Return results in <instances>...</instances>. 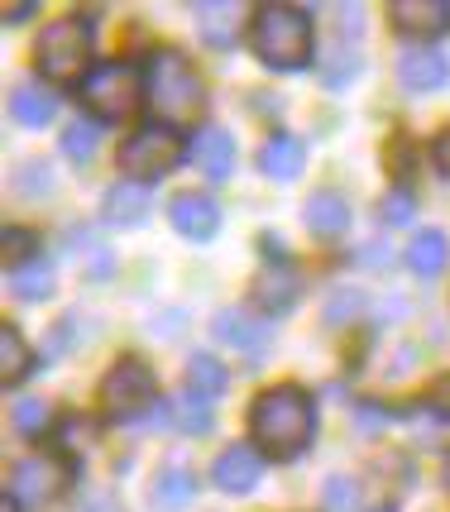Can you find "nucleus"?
Masks as SVG:
<instances>
[{"label": "nucleus", "mask_w": 450, "mask_h": 512, "mask_svg": "<svg viewBox=\"0 0 450 512\" xmlns=\"http://www.w3.org/2000/svg\"><path fill=\"white\" fill-rule=\"evenodd\" d=\"M10 115L20 125H29V130H44L48 120L58 115V96L48 87H39V82H20V87L10 91Z\"/></svg>", "instance_id": "nucleus-19"}, {"label": "nucleus", "mask_w": 450, "mask_h": 512, "mask_svg": "<svg viewBox=\"0 0 450 512\" xmlns=\"http://www.w3.org/2000/svg\"><path fill=\"white\" fill-rule=\"evenodd\" d=\"M446 77H450V67H446V58H441L436 48L412 44V48L398 53V82H403L407 91H436Z\"/></svg>", "instance_id": "nucleus-13"}, {"label": "nucleus", "mask_w": 450, "mask_h": 512, "mask_svg": "<svg viewBox=\"0 0 450 512\" xmlns=\"http://www.w3.org/2000/svg\"><path fill=\"white\" fill-rule=\"evenodd\" d=\"M187 388H192V393H202L206 402L221 398L225 388H230V369H225L221 359H211V355H192V364H187Z\"/></svg>", "instance_id": "nucleus-25"}, {"label": "nucleus", "mask_w": 450, "mask_h": 512, "mask_svg": "<svg viewBox=\"0 0 450 512\" xmlns=\"http://www.w3.org/2000/svg\"><path fill=\"white\" fill-rule=\"evenodd\" d=\"M302 163H307V149H302V139H293V134H273L269 144L259 149V173L273 182L302 178Z\"/></svg>", "instance_id": "nucleus-16"}, {"label": "nucleus", "mask_w": 450, "mask_h": 512, "mask_svg": "<svg viewBox=\"0 0 450 512\" xmlns=\"http://www.w3.org/2000/svg\"><path fill=\"white\" fill-rule=\"evenodd\" d=\"M326 503H331L336 512L355 508V489H350V479H331V484H326Z\"/></svg>", "instance_id": "nucleus-33"}, {"label": "nucleus", "mask_w": 450, "mask_h": 512, "mask_svg": "<svg viewBox=\"0 0 450 512\" xmlns=\"http://www.w3.org/2000/svg\"><path fill=\"white\" fill-rule=\"evenodd\" d=\"M302 221H307L316 240H336V235L350 230V201L340 192H312L307 206H302Z\"/></svg>", "instance_id": "nucleus-15"}, {"label": "nucleus", "mask_w": 450, "mask_h": 512, "mask_svg": "<svg viewBox=\"0 0 450 512\" xmlns=\"http://www.w3.org/2000/svg\"><path fill=\"white\" fill-rule=\"evenodd\" d=\"M63 441H68V450L77 455V450H82V446L91 441V426H87V422H77V417H68V422H63Z\"/></svg>", "instance_id": "nucleus-34"}, {"label": "nucleus", "mask_w": 450, "mask_h": 512, "mask_svg": "<svg viewBox=\"0 0 450 512\" xmlns=\"http://www.w3.org/2000/svg\"><path fill=\"white\" fill-rule=\"evenodd\" d=\"M15 187H20V197H48L53 192V168L48 163H24Z\"/></svg>", "instance_id": "nucleus-30"}, {"label": "nucleus", "mask_w": 450, "mask_h": 512, "mask_svg": "<svg viewBox=\"0 0 450 512\" xmlns=\"http://www.w3.org/2000/svg\"><path fill=\"white\" fill-rule=\"evenodd\" d=\"M197 29L211 48H230L240 39V5H225V0H202L197 10Z\"/></svg>", "instance_id": "nucleus-18"}, {"label": "nucleus", "mask_w": 450, "mask_h": 512, "mask_svg": "<svg viewBox=\"0 0 450 512\" xmlns=\"http://www.w3.org/2000/svg\"><path fill=\"white\" fill-rule=\"evenodd\" d=\"M259 474H264V455L254 446H230L216 455V465H211V484L221 493H249L259 484Z\"/></svg>", "instance_id": "nucleus-11"}, {"label": "nucleus", "mask_w": 450, "mask_h": 512, "mask_svg": "<svg viewBox=\"0 0 450 512\" xmlns=\"http://www.w3.org/2000/svg\"><path fill=\"white\" fill-rule=\"evenodd\" d=\"M431 412H436V417H441V422H450V374L441 383H436V388H431Z\"/></svg>", "instance_id": "nucleus-35"}, {"label": "nucleus", "mask_w": 450, "mask_h": 512, "mask_svg": "<svg viewBox=\"0 0 450 512\" xmlns=\"http://www.w3.org/2000/svg\"><path fill=\"white\" fill-rule=\"evenodd\" d=\"M34 63L48 82H82L91 67V24L87 20H53L44 24L39 44H34Z\"/></svg>", "instance_id": "nucleus-4"}, {"label": "nucleus", "mask_w": 450, "mask_h": 512, "mask_svg": "<svg viewBox=\"0 0 450 512\" xmlns=\"http://www.w3.org/2000/svg\"><path fill=\"white\" fill-rule=\"evenodd\" d=\"M254 292H259V307H264V312H288V307H297V297H302V278L283 264L264 268L259 283H254Z\"/></svg>", "instance_id": "nucleus-22"}, {"label": "nucleus", "mask_w": 450, "mask_h": 512, "mask_svg": "<svg viewBox=\"0 0 450 512\" xmlns=\"http://www.w3.org/2000/svg\"><path fill=\"white\" fill-rule=\"evenodd\" d=\"M0 512H15V508H0Z\"/></svg>", "instance_id": "nucleus-39"}, {"label": "nucleus", "mask_w": 450, "mask_h": 512, "mask_svg": "<svg viewBox=\"0 0 450 512\" xmlns=\"http://www.w3.org/2000/svg\"><path fill=\"white\" fill-rule=\"evenodd\" d=\"M10 288H15L20 302H39V297H48V288H53V264H48L44 254L29 259V264H20L15 273H10Z\"/></svg>", "instance_id": "nucleus-26"}, {"label": "nucleus", "mask_w": 450, "mask_h": 512, "mask_svg": "<svg viewBox=\"0 0 450 512\" xmlns=\"http://www.w3.org/2000/svg\"><path fill=\"white\" fill-rule=\"evenodd\" d=\"M383 512H388V508H383Z\"/></svg>", "instance_id": "nucleus-40"}, {"label": "nucleus", "mask_w": 450, "mask_h": 512, "mask_svg": "<svg viewBox=\"0 0 450 512\" xmlns=\"http://www.w3.org/2000/svg\"><path fill=\"white\" fill-rule=\"evenodd\" d=\"M63 489H68V469L53 455H24L20 465L10 469V498L24 503V508H44Z\"/></svg>", "instance_id": "nucleus-8"}, {"label": "nucleus", "mask_w": 450, "mask_h": 512, "mask_svg": "<svg viewBox=\"0 0 450 512\" xmlns=\"http://www.w3.org/2000/svg\"><path fill=\"white\" fill-rule=\"evenodd\" d=\"M412 211H417V206H412V197H407V192H388V197L379 201L383 225H407V221H412Z\"/></svg>", "instance_id": "nucleus-32"}, {"label": "nucleus", "mask_w": 450, "mask_h": 512, "mask_svg": "<svg viewBox=\"0 0 450 512\" xmlns=\"http://www.w3.org/2000/svg\"><path fill=\"white\" fill-rule=\"evenodd\" d=\"M96 149H101V125L96 120H72L68 130H63V154L72 163H91Z\"/></svg>", "instance_id": "nucleus-27"}, {"label": "nucleus", "mask_w": 450, "mask_h": 512, "mask_svg": "<svg viewBox=\"0 0 450 512\" xmlns=\"http://www.w3.org/2000/svg\"><path fill=\"white\" fill-rule=\"evenodd\" d=\"M192 163H197L211 182H230V173H235V139L225 130H216V125L197 130V139H192Z\"/></svg>", "instance_id": "nucleus-14"}, {"label": "nucleus", "mask_w": 450, "mask_h": 512, "mask_svg": "<svg viewBox=\"0 0 450 512\" xmlns=\"http://www.w3.org/2000/svg\"><path fill=\"white\" fill-rule=\"evenodd\" d=\"M249 44L259 53V63L269 67H307L312 63V20L297 5H264L249 24Z\"/></svg>", "instance_id": "nucleus-3"}, {"label": "nucleus", "mask_w": 450, "mask_h": 512, "mask_svg": "<svg viewBox=\"0 0 450 512\" xmlns=\"http://www.w3.org/2000/svg\"><path fill=\"white\" fill-rule=\"evenodd\" d=\"M441 484L450 489V455H446V465H441Z\"/></svg>", "instance_id": "nucleus-38"}, {"label": "nucleus", "mask_w": 450, "mask_h": 512, "mask_svg": "<svg viewBox=\"0 0 450 512\" xmlns=\"http://www.w3.org/2000/svg\"><path fill=\"white\" fill-rule=\"evenodd\" d=\"M364 312V297L355 288H336L331 292V302H326V321L331 326H340V321H350V316Z\"/></svg>", "instance_id": "nucleus-31"}, {"label": "nucleus", "mask_w": 450, "mask_h": 512, "mask_svg": "<svg viewBox=\"0 0 450 512\" xmlns=\"http://www.w3.org/2000/svg\"><path fill=\"white\" fill-rule=\"evenodd\" d=\"M29 369H34V350L24 345V335L15 326H0V379L20 383L29 379Z\"/></svg>", "instance_id": "nucleus-23"}, {"label": "nucleus", "mask_w": 450, "mask_h": 512, "mask_svg": "<svg viewBox=\"0 0 450 512\" xmlns=\"http://www.w3.org/2000/svg\"><path fill=\"white\" fill-rule=\"evenodd\" d=\"M450 264V240L446 230H417L412 235V245H407V268L417 273V278H441Z\"/></svg>", "instance_id": "nucleus-17"}, {"label": "nucleus", "mask_w": 450, "mask_h": 512, "mask_svg": "<svg viewBox=\"0 0 450 512\" xmlns=\"http://www.w3.org/2000/svg\"><path fill=\"white\" fill-rule=\"evenodd\" d=\"M192 493H197V474L187 465H163L154 479V493H149V503L158 512H178L192 503Z\"/></svg>", "instance_id": "nucleus-21"}, {"label": "nucleus", "mask_w": 450, "mask_h": 512, "mask_svg": "<svg viewBox=\"0 0 450 512\" xmlns=\"http://www.w3.org/2000/svg\"><path fill=\"white\" fill-rule=\"evenodd\" d=\"M388 24L403 29L407 39H436L450 29V5L446 0H393L388 5Z\"/></svg>", "instance_id": "nucleus-9"}, {"label": "nucleus", "mask_w": 450, "mask_h": 512, "mask_svg": "<svg viewBox=\"0 0 450 512\" xmlns=\"http://www.w3.org/2000/svg\"><path fill=\"white\" fill-rule=\"evenodd\" d=\"M216 335H221L225 345H235V350H245V355H264L273 345V326L269 321H259V316L240 312V307H225V312H216Z\"/></svg>", "instance_id": "nucleus-12"}, {"label": "nucleus", "mask_w": 450, "mask_h": 512, "mask_svg": "<svg viewBox=\"0 0 450 512\" xmlns=\"http://www.w3.org/2000/svg\"><path fill=\"white\" fill-rule=\"evenodd\" d=\"M249 431H254V441L269 450L273 460H297L316 436L312 393L297 388V383H278L269 393H259L254 412H249Z\"/></svg>", "instance_id": "nucleus-1"}, {"label": "nucleus", "mask_w": 450, "mask_h": 512, "mask_svg": "<svg viewBox=\"0 0 450 512\" xmlns=\"http://www.w3.org/2000/svg\"><path fill=\"white\" fill-rule=\"evenodd\" d=\"M144 91L154 115L173 130V125H192L206 106V82L202 72L182 58L178 48H158L149 67H144Z\"/></svg>", "instance_id": "nucleus-2"}, {"label": "nucleus", "mask_w": 450, "mask_h": 512, "mask_svg": "<svg viewBox=\"0 0 450 512\" xmlns=\"http://www.w3.org/2000/svg\"><path fill=\"white\" fill-rule=\"evenodd\" d=\"M431 158H436V168H441V173H450V130L431 144Z\"/></svg>", "instance_id": "nucleus-36"}, {"label": "nucleus", "mask_w": 450, "mask_h": 512, "mask_svg": "<svg viewBox=\"0 0 450 512\" xmlns=\"http://www.w3.org/2000/svg\"><path fill=\"white\" fill-rule=\"evenodd\" d=\"M48 422H53V412H48L39 398L15 402V431H20V436H44Z\"/></svg>", "instance_id": "nucleus-28"}, {"label": "nucleus", "mask_w": 450, "mask_h": 512, "mask_svg": "<svg viewBox=\"0 0 450 512\" xmlns=\"http://www.w3.org/2000/svg\"><path fill=\"white\" fill-rule=\"evenodd\" d=\"M101 407L115 422H144L149 407H158V379L144 359H120L101 383Z\"/></svg>", "instance_id": "nucleus-6"}, {"label": "nucleus", "mask_w": 450, "mask_h": 512, "mask_svg": "<svg viewBox=\"0 0 450 512\" xmlns=\"http://www.w3.org/2000/svg\"><path fill=\"white\" fill-rule=\"evenodd\" d=\"M168 221H173L182 240H211L221 230V206L206 192H178L168 201Z\"/></svg>", "instance_id": "nucleus-10"}, {"label": "nucleus", "mask_w": 450, "mask_h": 512, "mask_svg": "<svg viewBox=\"0 0 450 512\" xmlns=\"http://www.w3.org/2000/svg\"><path fill=\"white\" fill-rule=\"evenodd\" d=\"M139 91L144 77L130 63H96L82 77V106L96 120H130L139 111Z\"/></svg>", "instance_id": "nucleus-5"}, {"label": "nucleus", "mask_w": 450, "mask_h": 512, "mask_svg": "<svg viewBox=\"0 0 450 512\" xmlns=\"http://www.w3.org/2000/svg\"><path fill=\"white\" fill-rule=\"evenodd\" d=\"M149 206H154V197H149L144 182H115L111 192H106V206H101V211H106L111 225H144Z\"/></svg>", "instance_id": "nucleus-20"}, {"label": "nucleus", "mask_w": 450, "mask_h": 512, "mask_svg": "<svg viewBox=\"0 0 450 512\" xmlns=\"http://www.w3.org/2000/svg\"><path fill=\"white\" fill-rule=\"evenodd\" d=\"M0 249H5L10 264L20 268V264H29V259H39V235H29V230H5Z\"/></svg>", "instance_id": "nucleus-29"}, {"label": "nucleus", "mask_w": 450, "mask_h": 512, "mask_svg": "<svg viewBox=\"0 0 450 512\" xmlns=\"http://www.w3.org/2000/svg\"><path fill=\"white\" fill-rule=\"evenodd\" d=\"M168 417H173V426L178 431H187V436H206L211 426H216V417H211V407H206V398L202 393H178L173 398V407H168Z\"/></svg>", "instance_id": "nucleus-24"}, {"label": "nucleus", "mask_w": 450, "mask_h": 512, "mask_svg": "<svg viewBox=\"0 0 450 512\" xmlns=\"http://www.w3.org/2000/svg\"><path fill=\"white\" fill-rule=\"evenodd\" d=\"M178 158H182L178 134L168 130V125H144V130H135L120 144V173L135 182H154L168 168H178Z\"/></svg>", "instance_id": "nucleus-7"}, {"label": "nucleus", "mask_w": 450, "mask_h": 512, "mask_svg": "<svg viewBox=\"0 0 450 512\" xmlns=\"http://www.w3.org/2000/svg\"><path fill=\"white\" fill-rule=\"evenodd\" d=\"M29 15H34V5H29V0H24V5H10V10H5V24H24Z\"/></svg>", "instance_id": "nucleus-37"}]
</instances>
